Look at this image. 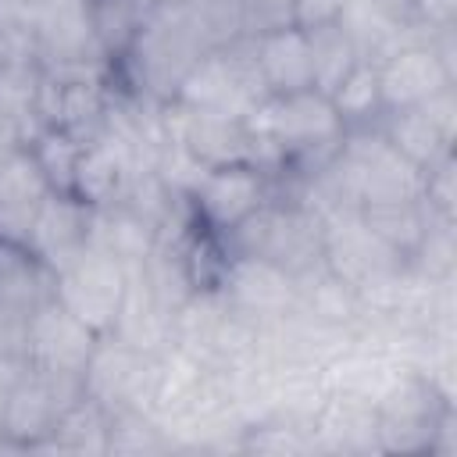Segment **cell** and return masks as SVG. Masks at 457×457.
<instances>
[{
  "label": "cell",
  "mask_w": 457,
  "mask_h": 457,
  "mask_svg": "<svg viewBox=\"0 0 457 457\" xmlns=\"http://www.w3.org/2000/svg\"><path fill=\"white\" fill-rule=\"evenodd\" d=\"M86 389H82L79 375H64V371H50V368H36V364L21 361L0 396L4 443L14 453H36L50 439L61 414Z\"/></svg>",
  "instance_id": "obj_4"
},
{
  "label": "cell",
  "mask_w": 457,
  "mask_h": 457,
  "mask_svg": "<svg viewBox=\"0 0 457 457\" xmlns=\"http://www.w3.org/2000/svg\"><path fill=\"white\" fill-rule=\"evenodd\" d=\"M11 57H32L29 54V39H25V29L21 25L0 18V64L11 61Z\"/></svg>",
  "instance_id": "obj_38"
},
{
  "label": "cell",
  "mask_w": 457,
  "mask_h": 457,
  "mask_svg": "<svg viewBox=\"0 0 457 457\" xmlns=\"http://www.w3.org/2000/svg\"><path fill=\"white\" fill-rule=\"evenodd\" d=\"M89 232H93V207L75 193L50 189L32 214L25 246L57 275L64 264H71L79 253L89 250Z\"/></svg>",
  "instance_id": "obj_15"
},
{
  "label": "cell",
  "mask_w": 457,
  "mask_h": 457,
  "mask_svg": "<svg viewBox=\"0 0 457 457\" xmlns=\"http://www.w3.org/2000/svg\"><path fill=\"white\" fill-rule=\"evenodd\" d=\"M168 132L200 168L261 164L275 175V157H271L268 143L257 136L250 118L207 111V107L168 104Z\"/></svg>",
  "instance_id": "obj_6"
},
{
  "label": "cell",
  "mask_w": 457,
  "mask_h": 457,
  "mask_svg": "<svg viewBox=\"0 0 457 457\" xmlns=\"http://www.w3.org/2000/svg\"><path fill=\"white\" fill-rule=\"evenodd\" d=\"M107 428H111V411L96 403L93 396H79L61 421L54 425L50 439L36 453H71V457H100L107 453Z\"/></svg>",
  "instance_id": "obj_27"
},
{
  "label": "cell",
  "mask_w": 457,
  "mask_h": 457,
  "mask_svg": "<svg viewBox=\"0 0 457 457\" xmlns=\"http://www.w3.org/2000/svg\"><path fill=\"white\" fill-rule=\"evenodd\" d=\"M271 196H275V175L268 168L221 164V168H204V175L189 193V207L207 228L228 236Z\"/></svg>",
  "instance_id": "obj_11"
},
{
  "label": "cell",
  "mask_w": 457,
  "mask_h": 457,
  "mask_svg": "<svg viewBox=\"0 0 457 457\" xmlns=\"http://www.w3.org/2000/svg\"><path fill=\"white\" fill-rule=\"evenodd\" d=\"M89 246L111 253L114 261L136 268L154 246H157V228L139 218L132 207L125 204H107V207H93V232H89Z\"/></svg>",
  "instance_id": "obj_25"
},
{
  "label": "cell",
  "mask_w": 457,
  "mask_h": 457,
  "mask_svg": "<svg viewBox=\"0 0 457 457\" xmlns=\"http://www.w3.org/2000/svg\"><path fill=\"white\" fill-rule=\"evenodd\" d=\"M389 146L403 154L414 168H428L436 157L453 150V125H457V86H446L432 100L418 107H393L382 111L375 121Z\"/></svg>",
  "instance_id": "obj_12"
},
{
  "label": "cell",
  "mask_w": 457,
  "mask_h": 457,
  "mask_svg": "<svg viewBox=\"0 0 457 457\" xmlns=\"http://www.w3.org/2000/svg\"><path fill=\"white\" fill-rule=\"evenodd\" d=\"M7 4H14V7H29V4H36V0H7Z\"/></svg>",
  "instance_id": "obj_39"
},
{
  "label": "cell",
  "mask_w": 457,
  "mask_h": 457,
  "mask_svg": "<svg viewBox=\"0 0 457 457\" xmlns=\"http://www.w3.org/2000/svg\"><path fill=\"white\" fill-rule=\"evenodd\" d=\"M125 286H129V264H121L111 253L89 246L86 253H79L71 264H64L57 271L54 300L64 303L89 328L107 336L114 328L118 311H121Z\"/></svg>",
  "instance_id": "obj_10"
},
{
  "label": "cell",
  "mask_w": 457,
  "mask_h": 457,
  "mask_svg": "<svg viewBox=\"0 0 457 457\" xmlns=\"http://www.w3.org/2000/svg\"><path fill=\"white\" fill-rule=\"evenodd\" d=\"M253 61H257V71H261V82H264L268 96L314 89L307 32L300 25L278 29V32H268V36L253 39Z\"/></svg>",
  "instance_id": "obj_20"
},
{
  "label": "cell",
  "mask_w": 457,
  "mask_h": 457,
  "mask_svg": "<svg viewBox=\"0 0 457 457\" xmlns=\"http://www.w3.org/2000/svg\"><path fill=\"white\" fill-rule=\"evenodd\" d=\"M25 39L39 68L111 64L100 50L86 0H36L25 7Z\"/></svg>",
  "instance_id": "obj_9"
},
{
  "label": "cell",
  "mask_w": 457,
  "mask_h": 457,
  "mask_svg": "<svg viewBox=\"0 0 457 457\" xmlns=\"http://www.w3.org/2000/svg\"><path fill=\"white\" fill-rule=\"evenodd\" d=\"M39 129L43 125H29V121H18L11 114H0V161L18 154V150H25Z\"/></svg>",
  "instance_id": "obj_36"
},
{
  "label": "cell",
  "mask_w": 457,
  "mask_h": 457,
  "mask_svg": "<svg viewBox=\"0 0 457 457\" xmlns=\"http://www.w3.org/2000/svg\"><path fill=\"white\" fill-rule=\"evenodd\" d=\"M332 107L336 114L343 118L346 129H357V125H375L382 118V93H378V71L371 61H361L336 89H332Z\"/></svg>",
  "instance_id": "obj_31"
},
{
  "label": "cell",
  "mask_w": 457,
  "mask_h": 457,
  "mask_svg": "<svg viewBox=\"0 0 457 457\" xmlns=\"http://www.w3.org/2000/svg\"><path fill=\"white\" fill-rule=\"evenodd\" d=\"M114 89V64H64L43 68L39 82V125L93 139L104 129V114Z\"/></svg>",
  "instance_id": "obj_7"
},
{
  "label": "cell",
  "mask_w": 457,
  "mask_h": 457,
  "mask_svg": "<svg viewBox=\"0 0 457 457\" xmlns=\"http://www.w3.org/2000/svg\"><path fill=\"white\" fill-rule=\"evenodd\" d=\"M107 453H125V457L171 453V436L150 411H132V407L111 411Z\"/></svg>",
  "instance_id": "obj_30"
},
{
  "label": "cell",
  "mask_w": 457,
  "mask_h": 457,
  "mask_svg": "<svg viewBox=\"0 0 457 457\" xmlns=\"http://www.w3.org/2000/svg\"><path fill=\"white\" fill-rule=\"evenodd\" d=\"M364 225L400 257L411 261L432 225V211L421 204V196H407V200H378V204H364L361 207Z\"/></svg>",
  "instance_id": "obj_26"
},
{
  "label": "cell",
  "mask_w": 457,
  "mask_h": 457,
  "mask_svg": "<svg viewBox=\"0 0 457 457\" xmlns=\"http://www.w3.org/2000/svg\"><path fill=\"white\" fill-rule=\"evenodd\" d=\"M325 268L332 275H339L343 282H350L353 289H364L400 268H407V261H400L361 218L357 211H339L332 218H325Z\"/></svg>",
  "instance_id": "obj_13"
},
{
  "label": "cell",
  "mask_w": 457,
  "mask_h": 457,
  "mask_svg": "<svg viewBox=\"0 0 457 457\" xmlns=\"http://www.w3.org/2000/svg\"><path fill=\"white\" fill-rule=\"evenodd\" d=\"M57 275L14 239H0V307L32 318L46 300H54Z\"/></svg>",
  "instance_id": "obj_21"
},
{
  "label": "cell",
  "mask_w": 457,
  "mask_h": 457,
  "mask_svg": "<svg viewBox=\"0 0 457 457\" xmlns=\"http://www.w3.org/2000/svg\"><path fill=\"white\" fill-rule=\"evenodd\" d=\"M207 50L211 39L193 0H164L136 43L114 61V82L157 104H171Z\"/></svg>",
  "instance_id": "obj_1"
},
{
  "label": "cell",
  "mask_w": 457,
  "mask_h": 457,
  "mask_svg": "<svg viewBox=\"0 0 457 457\" xmlns=\"http://www.w3.org/2000/svg\"><path fill=\"white\" fill-rule=\"evenodd\" d=\"M378 93H382V107H418L425 100H432L436 93H443L446 86H457V75L436 57V50L425 39V29L396 46L393 54H386L378 64Z\"/></svg>",
  "instance_id": "obj_16"
},
{
  "label": "cell",
  "mask_w": 457,
  "mask_h": 457,
  "mask_svg": "<svg viewBox=\"0 0 457 457\" xmlns=\"http://www.w3.org/2000/svg\"><path fill=\"white\" fill-rule=\"evenodd\" d=\"M86 139L71 136V132H61V129H39L29 143L36 164L43 168L50 189H61V193H71V179H75V164H79V154H82Z\"/></svg>",
  "instance_id": "obj_33"
},
{
  "label": "cell",
  "mask_w": 457,
  "mask_h": 457,
  "mask_svg": "<svg viewBox=\"0 0 457 457\" xmlns=\"http://www.w3.org/2000/svg\"><path fill=\"white\" fill-rule=\"evenodd\" d=\"M218 289L232 311H239L253 321L282 318L296 303V278L293 275H286L282 268H275L268 261L243 257V253L228 257Z\"/></svg>",
  "instance_id": "obj_17"
},
{
  "label": "cell",
  "mask_w": 457,
  "mask_h": 457,
  "mask_svg": "<svg viewBox=\"0 0 457 457\" xmlns=\"http://www.w3.org/2000/svg\"><path fill=\"white\" fill-rule=\"evenodd\" d=\"M311 443L314 453H382L375 403L353 393L328 389L314 414Z\"/></svg>",
  "instance_id": "obj_18"
},
{
  "label": "cell",
  "mask_w": 457,
  "mask_h": 457,
  "mask_svg": "<svg viewBox=\"0 0 457 457\" xmlns=\"http://www.w3.org/2000/svg\"><path fill=\"white\" fill-rule=\"evenodd\" d=\"M232 253L268 261L296 282L325 268V221L293 196H271L225 236Z\"/></svg>",
  "instance_id": "obj_3"
},
{
  "label": "cell",
  "mask_w": 457,
  "mask_h": 457,
  "mask_svg": "<svg viewBox=\"0 0 457 457\" xmlns=\"http://www.w3.org/2000/svg\"><path fill=\"white\" fill-rule=\"evenodd\" d=\"M39 82L43 68L36 57H11L0 64V114H11L18 121L39 125L36 104H39Z\"/></svg>",
  "instance_id": "obj_32"
},
{
  "label": "cell",
  "mask_w": 457,
  "mask_h": 457,
  "mask_svg": "<svg viewBox=\"0 0 457 457\" xmlns=\"http://www.w3.org/2000/svg\"><path fill=\"white\" fill-rule=\"evenodd\" d=\"M96 343H100L96 328H89L82 318H75L64 303L46 300L29 318L21 361H29L36 368H50V371H64V375H79L82 378Z\"/></svg>",
  "instance_id": "obj_14"
},
{
  "label": "cell",
  "mask_w": 457,
  "mask_h": 457,
  "mask_svg": "<svg viewBox=\"0 0 457 457\" xmlns=\"http://www.w3.org/2000/svg\"><path fill=\"white\" fill-rule=\"evenodd\" d=\"M111 336H118L129 346L146 350V353H161L171 346V307H164L154 296V289L143 282V275L136 268H129L125 300H121Z\"/></svg>",
  "instance_id": "obj_22"
},
{
  "label": "cell",
  "mask_w": 457,
  "mask_h": 457,
  "mask_svg": "<svg viewBox=\"0 0 457 457\" xmlns=\"http://www.w3.org/2000/svg\"><path fill=\"white\" fill-rule=\"evenodd\" d=\"M307 50H311V79L314 89L332 96V89L361 64V54L353 46V39L343 32L339 21H321V25H307Z\"/></svg>",
  "instance_id": "obj_29"
},
{
  "label": "cell",
  "mask_w": 457,
  "mask_h": 457,
  "mask_svg": "<svg viewBox=\"0 0 457 457\" xmlns=\"http://www.w3.org/2000/svg\"><path fill=\"white\" fill-rule=\"evenodd\" d=\"M418 196L436 218L457 221V161H453V150H446L428 168H421V193Z\"/></svg>",
  "instance_id": "obj_34"
},
{
  "label": "cell",
  "mask_w": 457,
  "mask_h": 457,
  "mask_svg": "<svg viewBox=\"0 0 457 457\" xmlns=\"http://www.w3.org/2000/svg\"><path fill=\"white\" fill-rule=\"evenodd\" d=\"M346 0H293L296 7V25L307 29V25H321V21H336L339 11H343Z\"/></svg>",
  "instance_id": "obj_37"
},
{
  "label": "cell",
  "mask_w": 457,
  "mask_h": 457,
  "mask_svg": "<svg viewBox=\"0 0 457 457\" xmlns=\"http://www.w3.org/2000/svg\"><path fill=\"white\" fill-rule=\"evenodd\" d=\"M336 21L353 39L361 61H371V64H378L386 54H393L396 46L411 43L421 32V25H400L375 0H346Z\"/></svg>",
  "instance_id": "obj_24"
},
{
  "label": "cell",
  "mask_w": 457,
  "mask_h": 457,
  "mask_svg": "<svg viewBox=\"0 0 457 457\" xmlns=\"http://www.w3.org/2000/svg\"><path fill=\"white\" fill-rule=\"evenodd\" d=\"M132 175H136V168L104 136H93V139H86V146L79 154L71 193L79 200H86L89 207H107V204L121 200V193H125Z\"/></svg>",
  "instance_id": "obj_23"
},
{
  "label": "cell",
  "mask_w": 457,
  "mask_h": 457,
  "mask_svg": "<svg viewBox=\"0 0 457 457\" xmlns=\"http://www.w3.org/2000/svg\"><path fill=\"white\" fill-rule=\"evenodd\" d=\"M264 100H268V89L253 61V39H236L225 46H211L196 61V68L186 75L171 104L250 118Z\"/></svg>",
  "instance_id": "obj_5"
},
{
  "label": "cell",
  "mask_w": 457,
  "mask_h": 457,
  "mask_svg": "<svg viewBox=\"0 0 457 457\" xmlns=\"http://www.w3.org/2000/svg\"><path fill=\"white\" fill-rule=\"evenodd\" d=\"M453 407V400L436 389L425 375L403 368L389 389L375 400L378 418V450L382 453H428L439 418Z\"/></svg>",
  "instance_id": "obj_8"
},
{
  "label": "cell",
  "mask_w": 457,
  "mask_h": 457,
  "mask_svg": "<svg viewBox=\"0 0 457 457\" xmlns=\"http://www.w3.org/2000/svg\"><path fill=\"white\" fill-rule=\"evenodd\" d=\"M414 25L421 29H443L457 25V0H411Z\"/></svg>",
  "instance_id": "obj_35"
},
{
  "label": "cell",
  "mask_w": 457,
  "mask_h": 457,
  "mask_svg": "<svg viewBox=\"0 0 457 457\" xmlns=\"http://www.w3.org/2000/svg\"><path fill=\"white\" fill-rule=\"evenodd\" d=\"M257 136L268 143L275 157V175L282 179H311L332 164L343 143V118L332 100L318 89H300L286 96H268L250 114Z\"/></svg>",
  "instance_id": "obj_2"
},
{
  "label": "cell",
  "mask_w": 457,
  "mask_h": 457,
  "mask_svg": "<svg viewBox=\"0 0 457 457\" xmlns=\"http://www.w3.org/2000/svg\"><path fill=\"white\" fill-rule=\"evenodd\" d=\"M161 4L164 0H86L93 36L111 64L136 43V36L150 25Z\"/></svg>",
  "instance_id": "obj_28"
},
{
  "label": "cell",
  "mask_w": 457,
  "mask_h": 457,
  "mask_svg": "<svg viewBox=\"0 0 457 457\" xmlns=\"http://www.w3.org/2000/svg\"><path fill=\"white\" fill-rule=\"evenodd\" d=\"M46 193H50V182L29 146L4 157L0 161V239L25 243L32 214Z\"/></svg>",
  "instance_id": "obj_19"
}]
</instances>
